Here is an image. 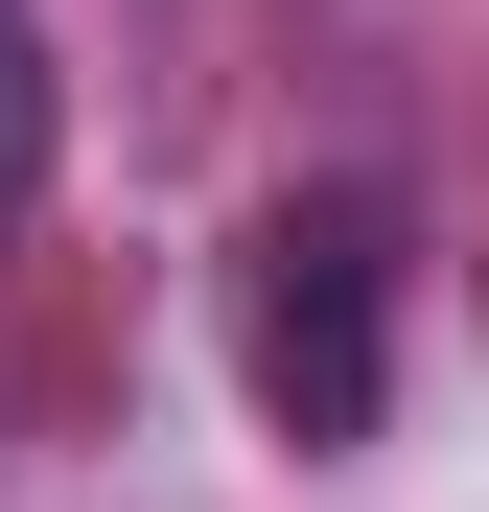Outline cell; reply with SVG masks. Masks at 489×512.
Masks as SVG:
<instances>
[{"label":"cell","instance_id":"6da1fadb","mask_svg":"<svg viewBox=\"0 0 489 512\" xmlns=\"http://www.w3.org/2000/svg\"><path fill=\"white\" fill-rule=\"evenodd\" d=\"M233 373H257V419L303 466H350L396 419V210L373 187H280L233 233Z\"/></svg>","mask_w":489,"mask_h":512},{"label":"cell","instance_id":"7a4b0ae2","mask_svg":"<svg viewBox=\"0 0 489 512\" xmlns=\"http://www.w3.org/2000/svg\"><path fill=\"white\" fill-rule=\"evenodd\" d=\"M47 117H70V94H47V47H24V0H0V210L47 187Z\"/></svg>","mask_w":489,"mask_h":512}]
</instances>
